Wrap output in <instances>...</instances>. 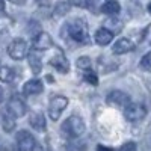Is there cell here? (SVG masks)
Instances as JSON below:
<instances>
[{"label":"cell","instance_id":"3957f363","mask_svg":"<svg viewBox=\"0 0 151 151\" xmlns=\"http://www.w3.org/2000/svg\"><path fill=\"white\" fill-rule=\"evenodd\" d=\"M124 116H125V119L130 121V122L142 121L147 116V109L141 103H132L130 101L127 106L124 107Z\"/></svg>","mask_w":151,"mask_h":151},{"label":"cell","instance_id":"5bb4252c","mask_svg":"<svg viewBox=\"0 0 151 151\" xmlns=\"http://www.w3.org/2000/svg\"><path fill=\"white\" fill-rule=\"evenodd\" d=\"M29 122H30L32 127H33L35 130H38V132H44V130H45V118H44V115H42L41 112H33V113H30Z\"/></svg>","mask_w":151,"mask_h":151},{"label":"cell","instance_id":"9c48e42d","mask_svg":"<svg viewBox=\"0 0 151 151\" xmlns=\"http://www.w3.org/2000/svg\"><path fill=\"white\" fill-rule=\"evenodd\" d=\"M50 65H52L53 68H56L59 73H68L70 71V62L67 59V56L60 52V50H58V52L55 53V56L50 59Z\"/></svg>","mask_w":151,"mask_h":151},{"label":"cell","instance_id":"44dd1931","mask_svg":"<svg viewBox=\"0 0 151 151\" xmlns=\"http://www.w3.org/2000/svg\"><path fill=\"white\" fill-rule=\"evenodd\" d=\"M68 11H70V3H68V2H62V3H58V5H56V8H55V15H56V17L65 15Z\"/></svg>","mask_w":151,"mask_h":151},{"label":"cell","instance_id":"4fadbf2b","mask_svg":"<svg viewBox=\"0 0 151 151\" xmlns=\"http://www.w3.org/2000/svg\"><path fill=\"white\" fill-rule=\"evenodd\" d=\"M112 40H113V32L106 27H101L95 32V42L98 45H107L110 44Z\"/></svg>","mask_w":151,"mask_h":151},{"label":"cell","instance_id":"83f0119b","mask_svg":"<svg viewBox=\"0 0 151 151\" xmlns=\"http://www.w3.org/2000/svg\"><path fill=\"white\" fill-rule=\"evenodd\" d=\"M9 2H12L14 5H24V3H26V0H9Z\"/></svg>","mask_w":151,"mask_h":151},{"label":"cell","instance_id":"f546056e","mask_svg":"<svg viewBox=\"0 0 151 151\" xmlns=\"http://www.w3.org/2000/svg\"><path fill=\"white\" fill-rule=\"evenodd\" d=\"M38 2H40V3H41V5H45V3H47V2H48V0H38Z\"/></svg>","mask_w":151,"mask_h":151},{"label":"cell","instance_id":"8fae6325","mask_svg":"<svg viewBox=\"0 0 151 151\" xmlns=\"http://www.w3.org/2000/svg\"><path fill=\"white\" fill-rule=\"evenodd\" d=\"M42 91H44V85L38 79H32V80L26 82L24 86H23V94L24 95H38Z\"/></svg>","mask_w":151,"mask_h":151},{"label":"cell","instance_id":"8992f818","mask_svg":"<svg viewBox=\"0 0 151 151\" xmlns=\"http://www.w3.org/2000/svg\"><path fill=\"white\" fill-rule=\"evenodd\" d=\"M26 110H27V106H26V103L23 101L21 97L12 95V97L9 98V101H8V112H9L14 118L24 116V115H26Z\"/></svg>","mask_w":151,"mask_h":151},{"label":"cell","instance_id":"52a82bcc","mask_svg":"<svg viewBox=\"0 0 151 151\" xmlns=\"http://www.w3.org/2000/svg\"><path fill=\"white\" fill-rule=\"evenodd\" d=\"M106 103L109 106H112V107L124 109L130 103V95L122 92V91H112V92H109V95L106 98Z\"/></svg>","mask_w":151,"mask_h":151},{"label":"cell","instance_id":"603a6c76","mask_svg":"<svg viewBox=\"0 0 151 151\" xmlns=\"http://www.w3.org/2000/svg\"><path fill=\"white\" fill-rule=\"evenodd\" d=\"M77 67L82 68V70H88V68H91V59L88 58V56H82L77 59Z\"/></svg>","mask_w":151,"mask_h":151},{"label":"cell","instance_id":"484cf974","mask_svg":"<svg viewBox=\"0 0 151 151\" xmlns=\"http://www.w3.org/2000/svg\"><path fill=\"white\" fill-rule=\"evenodd\" d=\"M97 151H115V150L109 148V147H104V145H97Z\"/></svg>","mask_w":151,"mask_h":151},{"label":"cell","instance_id":"2e32d148","mask_svg":"<svg viewBox=\"0 0 151 151\" xmlns=\"http://www.w3.org/2000/svg\"><path fill=\"white\" fill-rule=\"evenodd\" d=\"M14 79H15V71L11 67H2L0 68V82L11 83V82H14Z\"/></svg>","mask_w":151,"mask_h":151},{"label":"cell","instance_id":"f1b7e54d","mask_svg":"<svg viewBox=\"0 0 151 151\" xmlns=\"http://www.w3.org/2000/svg\"><path fill=\"white\" fill-rule=\"evenodd\" d=\"M3 11H5V2H3V0H0V14H2Z\"/></svg>","mask_w":151,"mask_h":151},{"label":"cell","instance_id":"d6986e66","mask_svg":"<svg viewBox=\"0 0 151 151\" xmlns=\"http://www.w3.org/2000/svg\"><path fill=\"white\" fill-rule=\"evenodd\" d=\"M86 144L79 141L77 137H73V139L67 144V150L68 151H86Z\"/></svg>","mask_w":151,"mask_h":151},{"label":"cell","instance_id":"cb8c5ba5","mask_svg":"<svg viewBox=\"0 0 151 151\" xmlns=\"http://www.w3.org/2000/svg\"><path fill=\"white\" fill-rule=\"evenodd\" d=\"M74 5L85 9H92L94 8V0H74Z\"/></svg>","mask_w":151,"mask_h":151},{"label":"cell","instance_id":"e0dca14e","mask_svg":"<svg viewBox=\"0 0 151 151\" xmlns=\"http://www.w3.org/2000/svg\"><path fill=\"white\" fill-rule=\"evenodd\" d=\"M27 58H29V65H30V68H32V73L33 74H40L41 73V70H42V64H41V59L38 58L36 55H33V53H27Z\"/></svg>","mask_w":151,"mask_h":151},{"label":"cell","instance_id":"7a4b0ae2","mask_svg":"<svg viewBox=\"0 0 151 151\" xmlns=\"http://www.w3.org/2000/svg\"><path fill=\"white\" fill-rule=\"evenodd\" d=\"M60 130L67 137L73 139V137H80L85 133L86 127H85V122H83V119L80 116L73 115V116L67 118L64 122H62V129Z\"/></svg>","mask_w":151,"mask_h":151},{"label":"cell","instance_id":"9a60e30c","mask_svg":"<svg viewBox=\"0 0 151 151\" xmlns=\"http://www.w3.org/2000/svg\"><path fill=\"white\" fill-rule=\"evenodd\" d=\"M119 11H121V5L118 0H107L101 6V12L106 15H116L119 14Z\"/></svg>","mask_w":151,"mask_h":151},{"label":"cell","instance_id":"277c9868","mask_svg":"<svg viewBox=\"0 0 151 151\" xmlns=\"http://www.w3.org/2000/svg\"><path fill=\"white\" fill-rule=\"evenodd\" d=\"M68 106V98L64 97V95H56L55 98L50 100L48 103V115H50V119L53 121H58L59 116L62 115V112H64Z\"/></svg>","mask_w":151,"mask_h":151},{"label":"cell","instance_id":"d4e9b609","mask_svg":"<svg viewBox=\"0 0 151 151\" xmlns=\"http://www.w3.org/2000/svg\"><path fill=\"white\" fill-rule=\"evenodd\" d=\"M119 151H137V147H136V144H134V142L129 141V142H125V144L121 147V150H119Z\"/></svg>","mask_w":151,"mask_h":151},{"label":"cell","instance_id":"ffe728a7","mask_svg":"<svg viewBox=\"0 0 151 151\" xmlns=\"http://www.w3.org/2000/svg\"><path fill=\"white\" fill-rule=\"evenodd\" d=\"M83 79L88 82V83H91V85H98V76H97V73H94L91 68H88V70H85V74H83Z\"/></svg>","mask_w":151,"mask_h":151},{"label":"cell","instance_id":"5b68a950","mask_svg":"<svg viewBox=\"0 0 151 151\" xmlns=\"http://www.w3.org/2000/svg\"><path fill=\"white\" fill-rule=\"evenodd\" d=\"M27 53H29V48H27V42L24 40H14L8 47V55L15 60L24 59L27 56Z\"/></svg>","mask_w":151,"mask_h":151},{"label":"cell","instance_id":"30bf717a","mask_svg":"<svg viewBox=\"0 0 151 151\" xmlns=\"http://www.w3.org/2000/svg\"><path fill=\"white\" fill-rule=\"evenodd\" d=\"M53 45L52 36L45 32H38L33 36V48L36 50H47Z\"/></svg>","mask_w":151,"mask_h":151},{"label":"cell","instance_id":"1f68e13d","mask_svg":"<svg viewBox=\"0 0 151 151\" xmlns=\"http://www.w3.org/2000/svg\"><path fill=\"white\" fill-rule=\"evenodd\" d=\"M0 97H2V89H0Z\"/></svg>","mask_w":151,"mask_h":151},{"label":"cell","instance_id":"ba28073f","mask_svg":"<svg viewBox=\"0 0 151 151\" xmlns=\"http://www.w3.org/2000/svg\"><path fill=\"white\" fill-rule=\"evenodd\" d=\"M17 139V145L20 151H32L33 145H35V137L27 132V130H20L15 136Z\"/></svg>","mask_w":151,"mask_h":151},{"label":"cell","instance_id":"7c38bea8","mask_svg":"<svg viewBox=\"0 0 151 151\" xmlns=\"http://www.w3.org/2000/svg\"><path fill=\"white\" fill-rule=\"evenodd\" d=\"M133 48H134V44L130 40H127V38H121V40H118L115 44H113L112 52L115 55H125V53L132 52Z\"/></svg>","mask_w":151,"mask_h":151},{"label":"cell","instance_id":"7402d4cb","mask_svg":"<svg viewBox=\"0 0 151 151\" xmlns=\"http://www.w3.org/2000/svg\"><path fill=\"white\" fill-rule=\"evenodd\" d=\"M141 68L147 73H151V52H148L147 55L142 56L141 59Z\"/></svg>","mask_w":151,"mask_h":151},{"label":"cell","instance_id":"6da1fadb","mask_svg":"<svg viewBox=\"0 0 151 151\" xmlns=\"http://www.w3.org/2000/svg\"><path fill=\"white\" fill-rule=\"evenodd\" d=\"M65 32L68 33V36L74 42L86 44L88 41H89V38H88V26H86V23L83 20H80V18L67 23Z\"/></svg>","mask_w":151,"mask_h":151},{"label":"cell","instance_id":"ac0fdd59","mask_svg":"<svg viewBox=\"0 0 151 151\" xmlns=\"http://www.w3.org/2000/svg\"><path fill=\"white\" fill-rule=\"evenodd\" d=\"M2 125H3V130H5V132L14 130V127H15V121H14V116H12L9 112L2 113Z\"/></svg>","mask_w":151,"mask_h":151},{"label":"cell","instance_id":"4dcf8cb0","mask_svg":"<svg viewBox=\"0 0 151 151\" xmlns=\"http://www.w3.org/2000/svg\"><path fill=\"white\" fill-rule=\"evenodd\" d=\"M148 12H150V14H151V2L148 3Z\"/></svg>","mask_w":151,"mask_h":151},{"label":"cell","instance_id":"4316f807","mask_svg":"<svg viewBox=\"0 0 151 151\" xmlns=\"http://www.w3.org/2000/svg\"><path fill=\"white\" fill-rule=\"evenodd\" d=\"M32 151H42V147H41L40 144H38V142H35V145H33Z\"/></svg>","mask_w":151,"mask_h":151}]
</instances>
